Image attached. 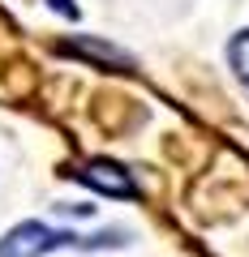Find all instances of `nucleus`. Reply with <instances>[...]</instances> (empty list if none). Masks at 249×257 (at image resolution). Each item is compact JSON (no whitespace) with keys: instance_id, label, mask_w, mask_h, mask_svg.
<instances>
[{"instance_id":"3","label":"nucleus","mask_w":249,"mask_h":257,"mask_svg":"<svg viewBox=\"0 0 249 257\" xmlns=\"http://www.w3.org/2000/svg\"><path fill=\"white\" fill-rule=\"evenodd\" d=\"M228 64H232V73L249 86V30H240V35L228 43Z\"/></svg>"},{"instance_id":"1","label":"nucleus","mask_w":249,"mask_h":257,"mask_svg":"<svg viewBox=\"0 0 249 257\" xmlns=\"http://www.w3.org/2000/svg\"><path fill=\"white\" fill-rule=\"evenodd\" d=\"M56 248H91V240L73 236V231H60V227H47V223H18L13 231L0 236V257H43L56 253Z\"/></svg>"},{"instance_id":"2","label":"nucleus","mask_w":249,"mask_h":257,"mask_svg":"<svg viewBox=\"0 0 249 257\" xmlns=\"http://www.w3.org/2000/svg\"><path fill=\"white\" fill-rule=\"evenodd\" d=\"M77 180L82 184H91V189H99V193H108V197H133V176L125 172L120 163H108V159H91V163L77 172Z\"/></svg>"},{"instance_id":"4","label":"nucleus","mask_w":249,"mask_h":257,"mask_svg":"<svg viewBox=\"0 0 249 257\" xmlns=\"http://www.w3.org/2000/svg\"><path fill=\"white\" fill-rule=\"evenodd\" d=\"M52 9H60V13H65V18H77V9H73V5H69V0H52Z\"/></svg>"}]
</instances>
